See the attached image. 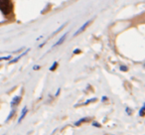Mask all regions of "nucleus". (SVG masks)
<instances>
[{
    "label": "nucleus",
    "instance_id": "9b49d317",
    "mask_svg": "<svg viewBox=\"0 0 145 135\" xmlns=\"http://www.w3.org/2000/svg\"><path fill=\"white\" fill-rule=\"evenodd\" d=\"M120 70H122V72H127L128 70V68L127 67H125V66H120Z\"/></svg>",
    "mask_w": 145,
    "mask_h": 135
},
{
    "label": "nucleus",
    "instance_id": "f257e3e1",
    "mask_svg": "<svg viewBox=\"0 0 145 135\" xmlns=\"http://www.w3.org/2000/svg\"><path fill=\"white\" fill-rule=\"evenodd\" d=\"M0 11L4 15H8L12 11V3L10 0H0Z\"/></svg>",
    "mask_w": 145,
    "mask_h": 135
},
{
    "label": "nucleus",
    "instance_id": "ddd939ff",
    "mask_svg": "<svg viewBox=\"0 0 145 135\" xmlns=\"http://www.w3.org/2000/svg\"><path fill=\"white\" fill-rule=\"evenodd\" d=\"M92 125H93V126H96V127H100V124L97 123V122H93V123H92Z\"/></svg>",
    "mask_w": 145,
    "mask_h": 135
},
{
    "label": "nucleus",
    "instance_id": "39448f33",
    "mask_svg": "<svg viewBox=\"0 0 145 135\" xmlns=\"http://www.w3.org/2000/svg\"><path fill=\"white\" fill-rule=\"evenodd\" d=\"M26 113H27V107H24L23 110H22V114H21V116L19 118L18 122H21V121H22V119H23V118L25 117V115H26Z\"/></svg>",
    "mask_w": 145,
    "mask_h": 135
},
{
    "label": "nucleus",
    "instance_id": "4468645a",
    "mask_svg": "<svg viewBox=\"0 0 145 135\" xmlns=\"http://www.w3.org/2000/svg\"><path fill=\"white\" fill-rule=\"evenodd\" d=\"M60 93H61V89H60V88H59V89L57 90V93H56V94H55V96H58V95L60 94Z\"/></svg>",
    "mask_w": 145,
    "mask_h": 135
},
{
    "label": "nucleus",
    "instance_id": "20e7f679",
    "mask_svg": "<svg viewBox=\"0 0 145 135\" xmlns=\"http://www.w3.org/2000/svg\"><path fill=\"white\" fill-rule=\"evenodd\" d=\"M88 120H90V118H89V117L81 118V119H79V121H78V122H76V123H75V125H76V126H79V125H81V124L83 123V122H86Z\"/></svg>",
    "mask_w": 145,
    "mask_h": 135
},
{
    "label": "nucleus",
    "instance_id": "a211bd4d",
    "mask_svg": "<svg viewBox=\"0 0 145 135\" xmlns=\"http://www.w3.org/2000/svg\"><path fill=\"white\" fill-rule=\"evenodd\" d=\"M126 111L128 112V114H131V110H129V108H126Z\"/></svg>",
    "mask_w": 145,
    "mask_h": 135
},
{
    "label": "nucleus",
    "instance_id": "f3484780",
    "mask_svg": "<svg viewBox=\"0 0 145 135\" xmlns=\"http://www.w3.org/2000/svg\"><path fill=\"white\" fill-rule=\"evenodd\" d=\"M33 69H34V70H39V69H40V66H36V67H34Z\"/></svg>",
    "mask_w": 145,
    "mask_h": 135
},
{
    "label": "nucleus",
    "instance_id": "1a4fd4ad",
    "mask_svg": "<svg viewBox=\"0 0 145 135\" xmlns=\"http://www.w3.org/2000/svg\"><path fill=\"white\" fill-rule=\"evenodd\" d=\"M95 101H97V98H92V100H88L85 101L84 104H89V103H91V102H95Z\"/></svg>",
    "mask_w": 145,
    "mask_h": 135
},
{
    "label": "nucleus",
    "instance_id": "9d476101",
    "mask_svg": "<svg viewBox=\"0 0 145 135\" xmlns=\"http://www.w3.org/2000/svg\"><path fill=\"white\" fill-rule=\"evenodd\" d=\"M65 26H66V24H64V25H62V26H61L60 28H59V29H57V30H56V31H55V32H54V35H55V34H57V33H58V32H60L61 30L63 29V28H64V27H65Z\"/></svg>",
    "mask_w": 145,
    "mask_h": 135
},
{
    "label": "nucleus",
    "instance_id": "0eeeda50",
    "mask_svg": "<svg viewBox=\"0 0 145 135\" xmlns=\"http://www.w3.org/2000/svg\"><path fill=\"white\" fill-rule=\"evenodd\" d=\"M139 115H140V116H144L145 115V105H143L141 107V109H140V111H139Z\"/></svg>",
    "mask_w": 145,
    "mask_h": 135
},
{
    "label": "nucleus",
    "instance_id": "f8f14e48",
    "mask_svg": "<svg viewBox=\"0 0 145 135\" xmlns=\"http://www.w3.org/2000/svg\"><path fill=\"white\" fill-rule=\"evenodd\" d=\"M81 53V50L79 49H76L75 51H74V54H79Z\"/></svg>",
    "mask_w": 145,
    "mask_h": 135
},
{
    "label": "nucleus",
    "instance_id": "f03ea898",
    "mask_svg": "<svg viewBox=\"0 0 145 135\" xmlns=\"http://www.w3.org/2000/svg\"><path fill=\"white\" fill-rule=\"evenodd\" d=\"M90 24H91V21H86V22H85V23L84 24V25H83V26H82V27H81V28H79V29L78 30L76 33H75V34H74V37H75V36H78L79 34H81L82 32H84V31L85 30V28H86Z\"/></svg>",
    "mask_w": 145,
    "mask_h": 135
},
{
    "label": "nucleus",
    "instance_id": "2eb2a0df",
    "mask_svg": "<svg viewBox=\"0 0 145 135\" xmlns=\"http://www.w3.org/2000/svg\"><path fill=\"white\" fill-rule=\"evenodd\" d=\"M13 113H14V111H12V112H11V113H10V115L8 116V118H7V120H9V119H10V117H11V116H12V115H13Z\"/></svg>",
    "mask_w": 145,
    "mask_h": 135
},
{
    "label": "nucleus",
    "instance_id": "6ab92c4d",
    "mask_svg": "<svg viewBox=\"0 0 145 135\" xmlns=\"http://www.w3.org/2000/svg\"><path fill=\"white\" fill-rule=\"evenodd\" d=\"M106 100H107V97H106V96H103V101H105Z\"/></svg>",
    "mask_w": 145,
    "mask_h": 135
},
{
    "label": "nucleus",
    "instance_id": "dca6fc26",
    "mask_svg": "<svg viewBox=\"0 0 145 135\" xmlns=\"http://www.w3.org/2000/svg\"><path fill=\"white\" fill-rule=\"evenodd\" d=\"M10 58H11L10 56H9V57H3V58H2V60H9Z\"/></svg>",
    "mask_w": 145,
    "mask_h": 135
},
{
    "label": "nucleus",
    "instance_id": "6e6552de",
    "mask_svg": "<svg viewBox=\"0 0 145 135\" xmlns=\"http://www.w3.org/2000/svg\"><path fill=\"white\" fill-rule=\"evenodd\" d=\"M57 67H58V63H57V62H54L53 66L50 68V70H51V72H54V70L57 69Z\"/></svg>",
    "mask_w": 145,
    "mask_h": 135
},
{
    "label": "nucleus",
    "instance_id": "7ed1b4c3",
    "mask_svg": "<svg viewBox=\"0 0 145 135\" xmlns=\"http://www.w3.org/2000/svg\"><path fill=\"white\" fill-rule=\"evenodd\" d=\"M66 37H67V33L66 34H64V35L62 36V37H61L60 38V40H59V41L57 42V43H56V44H55L54 45V47H57V46H59V45H61V44H63V42L65 41V39H66Z\"/></svg>",
    "mask_w": 145,
    "mask_h": 135
},
{
    "label": "nucleus",
    "instance_id": "423d86ee",
    "mask_svg": "<svg viewBox=\"0 0 145 135\" xmlns=\"http://www.w3.org/2000/svg\"><path fill=\"white\" fill-rule=\"evenodd\" d=\"M20 100H21V97H20V96H16V97H14V100H12L11 104H12V105H16V104H18L19 102H20Z\"/></svg>",
    "mask_w": 145,
    "mask_h": 135
}]
</instances>
